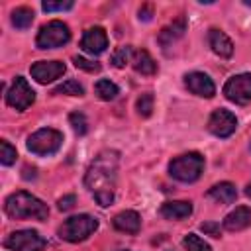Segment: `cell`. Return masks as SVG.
Here are the masks:
<instances>
[{"label":"cell","mask_w":251,"mask_h":251,"mask_svg":"<svg viewBox=\"0 0 251 251\" xmlns=\"http://www.w3.org/2000/svg\"><path fill=\"white\" fill-rule=\"evenodd\" d=\"M118 167H120V153L106 149L94 157V161L90 163L84 175V184L94 194L100 206H110L116 198Z\"/></svg>","instance_id":"obj_1"},{"label":"cell","mask_w":251,"mask_h":251,"mask_svg":"<svg viewBox=\"0 0 251 251\" xmlns=\"http://www.w3.org/2000/svg\"><path fill=\"white\" fill-rule=\"evenodd\" d=\"M4 212L12 220H39L41 222V220H47L49 216L47 204L25 190H18L10 194L4 202Z\"/></svg>","instance_id":"obj_2"},{"label":"cell","mask_w":251,"mask_h":251,"mask_svg":"<svg viewBox=\"0 0 251 251\" xmlns=\"http://www.w3.org/2000/svg\"><path fill=\"white\" fill-rule=\"evenodd\" d=\"M204 171V157L196 151L175 157L169 163V175L180 182H194Z\"/></svg>","instance_id":"obj_3"},{"label":"cell","mask_w":251,"mask_h":251,"mask_svg":"<svg viewBox=\"0 0 251 251\" xmlns=\"http://www.w3.org/2000/svg\"><path fill=\"white\" fill-rule=\"evenodd\" d=\"M96 227H98L96 218L88 214H78L63 222V226L59 227V237L69 243H78V241H84L90 233H94Z\"/></svg>","instance_id":"obj_4"},{"label":"cell","mask_w":251,"mask_h":251,"mask_svg":"<svg viewBox=\"0 0 251 251\" xmlns=\"http://www.w3.org/2000/svg\"><path fill=\"white\" fill-rule=\"evenodd\" d=\"M71 39V29L67 24H63L61 20H51L49 24H45L35 37V45L39 49H55V47H63L67 45Z\"/></svg>","instance_id":"obj_5"},{"label":"cell","mask_w":251,"mask_h":251,"mask_svg":"<svg viewBox=\"0 0 251 251\" xmlns=\"http://www.w3.org/2000/svg\"><path fill=\"white\" fill-rule=\"evenodd\" d=\"M63 145V133L53 127L37 129L27 137V149L33 155H53Z\"/></svg>","instance_id":"obj_6"},{"label":"cell","mask_w":251,"mask_h":251,"mask_svg":"<svg viewBox=\"0 0 251 251\" xmlns=\"http://www.w3.org/2000/svg\"><path fill=\"white\" fill-rule=\"evenodd\" d=\"M47 241L35 229H20L4 239V247L14 251H43Z\"/></svg>","instance_id":"obj_7"},{"label":"cell","mask_w":251,"mask_h":251,"mask_svg":"<svg viewBox=\"0 0 251 251\" xmlns=\"http://www.w3.org/2000/svg\"><path fill=\"white\" fill-rule=\"evenodd\" d=\"M33 100H35L33 88L27 84V80L24 76H16L14 82H12V86H10V90L6 92L8 106L16 108L18 112H24V110H27L33 104Z\"/></svg>","instance_id":"obj_8"},{"label":"cell","mask_w":251,"mask_h":251,"mask_svg":"<svg viewBox=\"0 0 251 251\" xmlns=\"http://www.w3.org/2000/svg\"><path fill=\"white\" fill-rule=\"evenodd\" d=\"M224 94L229 102L235 104H249L251 102V75H235L227 78L224 84Z\"/></svg>","instance_id":"obj_9"},{"label":"cell","mask_w":251,"mask_h":251,"mask_svg":"<svg viewBox=\"0 0 251 251\" xmlns=\"http://www.w3.org/2000/svg\"><path fill=\"white\" fill-rule=\"evenodd\" d=\"M235 127H237V118L226 108L214 110L208 120V129L216 137H229L235 131Z\"/></svg>","instance_id":"obj_10"},{"label":"cell","mask_w":251,"mask_h":251,"mask_svg":"<svg viewBox=\"0 0 251 251\" xmlns=\"http://www.w3.org/2000/svg\"><path fill=\"white\" fill-rule=\"evenodd\" d=\"M67 71L65 63L63 61H37L31 65L29 73L31 76L39 82V84H47V82H53L57 80L59 76H63Z\"/></svg>","instance_id":"obj_11"},{"label":"cell","mask_w":251,"mask_h":251,"mask_svg":"<svg viewBox=\"0 0 251 251\" xmlns=\"http://www.w3.org/2000/svg\"><path fill=\"white\" fill-rule=\"evenodd\" d=\"M184 84L192 94L202 96V98H212L216 94V84L206 73H198V71L188 73L184 76Z\"/></svg>","instance_id":"obj_12"},{"label":"cell","mask_w":251,"mask_h":251,"mask_svg":"<svg viewBox=\"0 0 251 251\" xmlns=\"http://www.w3.org/2000/svg\"><path fill=\"white\" fill-rule=\"evenodd\" d=\"M80 47L90 55H100L108 47V35L102 27H88L80 39Z\"/></svg>","instance_id":"obj_13"},{"label":"cell","mask_w":251,"mask_h":251,"mask_svg":"<svg viewBox=\"0 0 251 251\" xmlns=\"http://www.w3.org/2000/svg\"><path fill=\"white\" fill-rule=\"evenodd\" d=\"M112 224H114V227L118 231L135 235L139 231V227H141V218H139V214L135 210H124V212H120V214L114 216Z\"/></svg>","instance_id":"obj_14"},{"label":"cell","mask_w":251,"mask_h":251,"mask_svg":"<svg viewBox=\"0 0 251 251\" xmlns=\"http://www.w3.org/2000/svg\"><path fill=\"white\" fill-rule=\"evenodd\" d=\"M208 43H210L212 51H214L218 57L227 59V57L233 55V43H231V39H229L222 29H216V27L210 29V31H208Z\"/></svg>","instance_id":"obj_15"},{"label":"cell","mask_w":251,"mask_h":251,"mask_svg":"<svg viewBox=\"0 0 251 251\" xmlns=\"http://www.w3.org/2000/svg\"><path fill=\"white\" fill-rule=\"evenodd\" d=\"M249 226H251V208H247V206H237L224 220V227L227 231H241Z\"/></svg>","instance_id":"obj_16"},{"label":"cell","mask_w":251,"mask_h":251,"mask_svg":"<svg viewBox=\"0 0 251 251\" xmlns=\"http://www.w3.org/2000/svg\"><path fill=\"white\" fill-rule=\"evenodd\" d=\"M159 212L165 220H184L192 214V202H188V200H171V202H165Z\"/></svg>","instance_id":"obj_17"},{"label":"cell","mask_w":251,"mask_h":251,"mask_svg":"<svg viewBox=\"0 0 251 251\" xmlns=\"http://www.w3.org/2000/svg\"><path fill=\"white\" fill-rule=\"evenodd\" d=\"M186 31V18L184 16H178L176 20H173V24H169L167 27L161 29L159 33V43L163 47H169L171 43H175L178 37H182Z\"/></svg>","instance_id":"obj_18"},{"label":"cell","mask_w":251,"mask_h":251,"mask_svg":"<svg viewBox=\"0 0 251 251\" xmlns=\"http://www.w3.org/2000/svg\"><path fill=\"white\" fill-rule=\"evenodd\" d=\"M131 65H133V69H135L139 75H145V76H151V75L157 73V63H155V59L149 55V51H145V49H135V51H133Z\"/></svg>","instance_id":"obj_19"},{"label":"cell","mask_w":251,"mask_h":251,"mask_svg":"<svg viewBox=\"0 0 251 251\" xmlns=\"http://www.w3.org/2000/svg\"><path fill=\"white\" fill-rule=\"evenodd\" d=\"M208 196L222 202V204H231L235 202L237 198V190L231 182H220V184H214L210 190H208Z\"/></svg>","instance_id":"obj_20"},{"label":"cell","mask_w":251,"mask_h":251,"mask_svg":"<svg viewBox=\"0 0 251 251\" xmlns=\"http://www.w3.org/2000/svg\"><path fill=\"white\" fill-rule=\"evenodd\" d=\"M33 24V10L27 6H20L12 12V25L16 29H27Z\"/></svg>","instance_id":"obj_21"},{"label":"cell","mask_w":251,"mask_h":251,"mask_svg":"<svg viewBox=\"0 0 251 251\" xmlns=\"http://www.w3.org/2000/svg\"><path fill=\"white\" fill-rule=\"evenodd\" d=\"M94 90H96V94H98L100 100H114V98L120 94V88H118L112 80H108V78H100V80L96 82Z\"/></svg>","instance_id":"obj_22"},{"label":"cell","mask_w":251,"mask_h":251,"mask_svg":"<svg viewBox=\"0 0 251 251\" xmlns=\"http://www.w3.org/2000/svg\"><path fill=\"white\" fill-rule=\"evenodd\" d=\"M133 51H135V49H133L131 45H124V47H118V49L114 51V55H112V65H114V67H118V69L126 67L127 63H131Z\"/></svg>","instance_id":"obj_23"},{"label":"cell","mask_w":251,"mask_h":251,"mask_svg":"<svg viewBox=\"0 0 251 251\" xmlns=\"http://www.w3.org/2000/svg\"><path fill=\"white\" fill-rule=\"evenodd\" d=\"M53 94H67V96H82L84 94V88H82V84L78 82V80H75V78H69V80H65L63 84H59L55 90H53Z\"/></svg>","instance_id":"obj_24"},{"label":"cell","mask_w":251,"mask_h":251,"mask_svg":"<svg viewBox=\"0 0 251 251\" xmlns=\"http://www.w3.org/2000/svg\"><path fill=\"white\" fill-rule=\"evenodd\" d=\"M182 247L186 251H212V247L202 239L198 237L196 233H188L184 239H182Z\"/></svg>","instance_id":"obj_25"},{"label":"cell","mask_w":251,"mask_h":251,"mask_svg":"<svg viewBox=\"0 0 251 251\" xmlns=\"http://www.w3.org/2000/svg\"><path fill=\"white\" fill-rule=\"evenodd\" d=\"M153 104H155V98H153V94H151V92L141 94V96L137 98V104H135L137 114H139L141 118H149V116L153 114Z\"/></svg>","instance_id":"obj_26"},{"label":"cell","mask_w":251,"mask_h":251,"mask_svg":"<svg viewBox=\"0 0 251 251\" xmlns=\"http://www.w3.org/2000/svg\"><path fill=\"white\" fill-rule=\"evenodd\" d=\"M69 122H71L73 131H75L76 135H84V133L88 131V120H86V116H84L82 112H73V114L69 116Z\"/></svg>","instance_id":"obj_27"},{"label":"cell","mask_w":251,"mask_h":251,"mask_svg":"<svg viewBox=\"0 0 251 251\" xmlns=\"http://www.w3.org/2000/svg\"><path fill=\"white\" fill-rule=\"evenodd\" d=\"M16 157H18V153H16V147H12L6 139H2L0 141V163L2 165H14L16 163Z\"/></svg>","instance_id":"obj_28"},{"label":"cell","mask_w":251,"mask_h":251,"mask_svg":"<svg viewBox=\"0 0 251 251\" xmlns=\"http://www.w3.org/2000/svg\"><path fill=\"white\" fill-rule=\"evenodd\" d=\"M73 61H75V67H78V69H82V71H86V73H98V71L102 69L100 63L90 61V59H84V57H80V55H75Z\"/></svg>","instance_id":"obj_29"},{"label":"cell","mask_w":251,"mask_h":251,"mask_svg":"<svg viewBox=\"0 0 251 251\" xmlns=\"http://www.w3.org/2000/svg\"><path fill=\"white\" fill-rule=\"evenodd\" d=\"M41 8L45 12H61V10H71L73 8V2L67 0V2H53V0H45L41 4Z\"/></svg>","instance_id":"obj_30"},{"label":"cell","mask_w":251,"mask_h":251,"mask_svg":"<svg viewBox=\"0 0 251 251\" xmlns=\"http://www.w3.org/2000/svg\"><path fill=\"white\" fill-rule=\"evenodd\" d=\"M200 229H202L204 233L212 235V237H220V224H218V222H204V224L200 226Z\"/></svg>","instance_id":"obj_31"},{"label":"cell","mask_w":251,"mask_h":251,"mask_svg":"<svg viewBox=\"0 0 251 251\" xmlns=\"http://www.w3.org/2000/svg\"><path fill=\"white\" fill-rule=\"evenodd\" d=\"M75 202H76V196H75V194H67V196H63V198H59V202H57V206H59V210H63V212H67V210H71V208L75 206Z\"/></svg>","instance_id":"obj_32"},{"label":"cell","mask_w":251,"mask_h":251,"mask_svg":"<svg viewBox=\"0 0 251 251\" xmlns=\"http://www.w3.org/2000/svg\"><path fill=\"white\" fill-rule=\"evenodd\" d=\"M151 14H153V8L151 6H143V8H139V20H151Z\"/></svg>","instance_id":"obj_33"},{"label":"cell","mask_w":251,"mask_h":251,"mask_svg":"<svg viewBox=\"0 0 251 251\" xmlns=\"http://www.w3.org/2000/svg\"><path fill=\"white\" fill-rule=\"evenodd\" d=\"M24 178H25V180L35 178V167H31V169H29V167H25V169H24Z\"/></svg>","instance_id":"obj_34"},{"label":"cell","mask_w":251,"mask_h":251,"mask_svg":"<svg viewBox=\"0 0 251 251\" xmlns=\"http://www.w3.org/2000/svg\"><path fill=\"white\" fill-rule=\"evenodd\" d=\"M245 194L251 198V184H247V188H245Z\"/></svg>","instance_id":"obj_35"},{"label":"cell","mask_w":251,"mask_h":251,"mask_svg":"<svg viewBox=\"0 0 251 251\" xmlns=\"http://www.w3.org/2000/svg\"><path fill=\"white\" fill-rule=\"evenodd\" d=\"M120 251H127V249H120Z\"/></svg>","instance_id":"obj_36"}]
</instances>
